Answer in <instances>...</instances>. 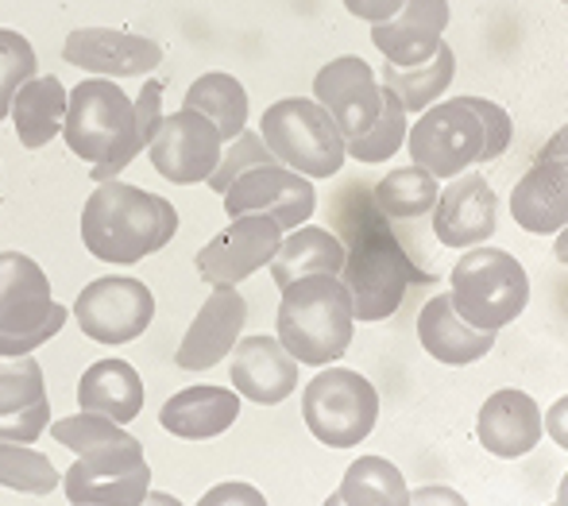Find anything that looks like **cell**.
<instances>
[{
	"label": "cell",
	"instance_id": "6da1fadb",
	"mask_svg": "<svg viewBox=\"0 0 568 506\" xmlns=\"http://www.w3.org/2000/svg\"><path fill=\"white\" fill-rule=\"evenodd\" d=\"M179 232V209L132 182H101L82 205V244L93 260L132 267L163 252Z\"/></svg>",
	"mask_w": 568,
	"mask_h": 506
},
{
	"label": "cell",
	"instance_id": "7a4b0ae2",
	"mask_svg": "<svg viewBox=\"0 0 568 506\" xmlns=\"http://www.w3.org/2000/svg\"><path fill=\"white\" fill-rule=\"evenodd\" d=\"M62 140L82 163H90L93 182L116 179L143 151L135 101L113 78H85L70 90Z\"/></svg>",
	"mask_w": 568,
	"mask_h": 506
},
{
	"label": "cell",
	"instance_id": "3957f363",
	"mask_svg": "<svg viewBox=\"0 0 568 506\" xmlns=\"http://www.w3.org/2000/svg\"><path fill=\"white\" fill-rule=\"evenodd\" d=\"M275 336L298 364L325 367L344 360L356 336L352 294L341 275H306L278 291Z\"/></svg>",
	"mask_w": 568,
	"mask_h": 506
},
{
	"label": "cell",
	"instance_id": "277c9868",
	"mask_svg": "<svg viewBox=\"0 0 568 506\" xmlns=\"http://www.w3.org/2000/svg\"><path fill=\"white\" fill-rule=\"evenodd\" d=\"M449 298L468 325L499 333L518 321L530 305V275L510 252L491 244L464 247L449 275Z\"/></svg>",
	"mask_w": 568,
	"mask_h": 506
},
{
	"label": "cell",
	"instance_id": "5b68a950",
	"mask_svg": "<svg viewBox=\"0 0 568 506\" xmlns=\"http://www.w3.org/2000/svg\"><path fill=\"white\" fill-rule=\"evenodd\" d=\"M344 255L341 283L352 294V313L356 321H387L398 313V305L410 294V286L418 283V267L406 260L403 244L390 236L387 224L372 221L356 232V240Z\"/></svg>",
	"mask_w": 568,
	"mask_h": 506
},
{
	"label": "cell",
	"instance_id": "8992f818",
	"mask_svg": "<svg viewBox=\"0 0 568 506\" xmlns=\"http://www.w3.org/2000/svg\"><path fill=\"white\" fill-rule=\"evenodd\" d=\"M260 135L278 163L314 182L341 174L344 159H348L341 128L333 124V117L314 98L275 101L263 112Z\"/></svg>",
	"mask_w": 568,
	"mask_h": 506
},
{
	"label": "cell",
	"instance_id": "52a82bcc",
	"mask_svg": "<svg viewBox=\"0 0 568 506\" xmlns=\"http://www.w3.org/2000/svg\"><path fill=\"white\" fill-rule=\"evenodd\" d=\"M302 422L325 448H356L379 422V391L352 367H329L302 391Z\"/></svg>",
	"mask_w": 568,
	"mask_h": 506
},
{
	"label": "cell",
	"instance_id": "ba28073f",
	"mask_svg": "<svg viewBox=\"0 0 568 506\" xmlns=\"http://www.w3.org/2000/svg\"><path fill=\"white\" fill-rule=\"evenodd\" d=\"M484 143H487L484 120L476 117L468 98L429 104L426 112H418V120L406 132L410 159L442 182L484 163Z\"/></svg>",
	"mask_w": 568,
	"mask_h": 506
},
{
	"label": "cell",
	"instance_id": "9c48e42d",
	"mask_svg": "<svg viewBox=\"0 0 568 506\" xmlns=\"http://www.w3.org/2000/svg\"><path fill=\"white\" fill-rule=\"evenodd\" d=\"M74 321L98 344H132L155 321V294L132 275H105L82 286L74 302Z\"/></svg>",
	"mask_w": 568,
	"mask_h": 506
},
{
	"label": "cell",
	"instance_id": "30bf717a",
	"mask_svg": "<svg viewBox=\"0 0 568 506\" xmlns=\"http://www.w3.org/2000/svg\"><path fill=\"white\" fill-rule=\"evenodd\" d=\"M221 151H225V143H221L213 120L197 109H186V104L163 117L155 140L148 143V159L155 174H163L174 186H197V182L205 186V179L217 171Z\"/></svg>",
	"mask_w": 568,
	"mask_h": 506
},
{
	"label": "cell",
	"instance_id": "8fae6325",
	"mask_svg": "<svg viewBox=\"0 0 568 506\" xmlns=\"http://www.w3.org/2000/svg\"><path fill=\"white\" fill-rule=\"evenodd\" d=\"M221 198H225L229 216L267 213L271 221H278L283 232L306 224L317 209L314 179L291 171V166H283L278 159L275 163H260V166H252V171H244Z\"/></svg>",
	"mask_w": 568,
	"mask_h": 506
},
{
	"label": "cell",
	"instance_id": "7c38bea8",
	"mask_svg": "<svg viewBox=\"0 0 568 506\" xmlns=\"http://www.w3.org/2000/svg\"><path fill=\"white\" fill-rule=\"evenodd\" d=\"M278 244H283V229L267 213L232 216L229 229L217 232L197 252V275L210 286H240L244 279H252L255 271H263L275 260Z\"/></svg>",
	"mask_w": 568,
	"mask_h": 506
},
{
	"label": "cell",
	"instance_id": "4fadbf2b",
	"mask_svg": "<svg viewBox=\"0 0 568 506\" xmlns=\"http://www.w3.org/2000/svg\"><path fill=\"white\" fill-rule=\"evenodd\" d=\"M314 101L329 112L344 140H356L379 120L383 82L359 54H341L314 74Z\"/></svg>",
	"mask_w": 568,
	"mask_h": 506
},
{
	"label": "cell",
	"instance_id": "5bb4252c",
	"mask_svg": "<svg viewBox=\"0 0 568 506\" xmlns=\"http://www.w3.org/2000/svg\"><path fill=\"white\" fill-rule=\"evenodd\" d=\"M62 59L90 78H143L163 62V47L120 28H74L62 43Z\"/></svg>",
	"mask_w": 568,
	"mask_h": 506
},
{
	"label": "cell",
	"instance_id": "9a60e30c",
	"mask_svg": "<svg viewBox=\"0 0 568 506\" xmlns=\"http://www.w3.org/2000/svg\"><path fill=\"white\" fill-rule=\"evenodd\" d=\"M499 229V194L479 171H464L449 179L434 205V236L445 247L487 244Z\"/></svg>",
	"mask_w": 568,
	"mask_h": 506
},
{
	"label": "cell",
	"instance_id": "2e32d148",
	"mask_svg": "<svg viewBox=\"0 0 568 506\" xmlns=\"http://www.w3.org/2000/svg\"><path fill=\"white\" fill-rule=\"evenodd\" d=\"M247 302L240 298L236 286H210V298L202 302L197 317L190 321L186 336H182L179 352H174V367L182 372H210L221 360L232 356L236 341L244 336Z\"/></svg>",
	"mask_w": 568,
	"mask_h": 506
},
{
	"label": "cell",
	"instance_id": "e0dca14e",
	"mask_svg": "<svg viewBox=\"0 0 568 506\" xmlns=\"http://www.w3.org/2000/svg\"><path fill=\"white\" fill-rule=\"evenodd\" d=\"M298 360L283 348V341L271 333L240 336L232 348V387L240 398L255 406H278L298 387Z\"/></svg>",
	"mask_w": 568,
	"mask_h": 506
},
{
	"label": "cell",
	"instance_id": "ac0fdd59",
	"mask_svg": "<svg viewBox=\"0 0 568 506\" xmlns=\"http://www.w3.org/2000/svg\"><path fill=\"white\" fill-rule=\"evenodd\" d=\"M449 16V0H406L390 20L372 23V43L390 67H422L445 43Z\"/></svg>",
	"mask_w": 568,
	"mask_h": 506
},
{
	"label": "cell",
	"instance_id": "d6986e66",
	"mask_svg": "<svg viewBox=\"0 0 568 506\" xmlns=\"http://www.w3.org/2000/svg\"><path fill=\"white\" fill-rule=\"evenodd\" d=\"M54 441L62 448L78 456L85 468H98V472H128L135 464H143V445L124 429L120 422L105 414H70V417H59V422L47 425Z\"/></svg>",
	"mask_w": 568,
	"mask_h": 506
},
{
	"label": "cell",
	"instance_id": "ffe728a7",
	"mask_svg": "<svg viewBox=\"0 0 568 506\" xmlns=\"http://www.w3.org/2000/svg\"><path fill=\"white\" fill-rule=\"evenodd\" d=\"M476 437L484 445V453H491L495 461H518V456L534 453L538 441L546 437L541 425V409L526 391H495L476 417Z\"/></svg>",
	"mask_w": 568,
	"mask_h": 506
},
{
	"label": "cell",
	"instance_id": "44dd1931",
	"mask_svg": "<svg viewBox=\"0 0 568 506\" xmlns=\"http://www.w3.org/2000/svg\"><path fill=\"white\" fill-rule=\"evenodd\" d=\"M510 216L530 236H557L568 229V159H534L510 190Z\"/></svg>",
	"mask_w": 568,
	"mask_h": 506
},
{
	"label": "cell",
	"instance_id": "7402d4cb",
	"mask_svg": "<svg viewBox=\"0 0 568 506\" xmlns=\"http://www.w3.org/2000/svg\"><path fill=\"white\" fill-rule=\"evenodd\" d=\"M495 336L487 328H476L456 313L449 294H434L418 313V341L437 364L445 367H468L484 360L495 348Z\"/></svg>",
	"mask_w": 568,
	"mask_h": 506
},
{
	"label": "cell",
	"instance_id": "603a6c76",
	"mask_svg": "<svg viewBox=\"0 0 568 506\" xmlns=\"http://www.w3.org/2000/svg\"><path fill=\"white\" fill-rule=\"evenodd\" d=\"M51 279L31 255L0 252V333H28L51 313Z\"/></svg>",
	"mask_w": 568,
	"mask_h": 506
},
{
	"label": "cell",
	"instance_id": "cb8c5ba5",
	"mask_svg": "<svg viewBox=\"0 0 568 506\" xmlns=\"http://www.w3.org/2000/svg\"><path fill=\"white\" fill-rule=\"evenodd\" d=\"M240 403H244V398L236 395V387H205L202 383V387H186L166 398L159 422H163V429L171 433V437L213 441L236 425Z\"/></svg>",
	"mask_w": 568,
	"mask_h": 506
},
{
	"label": "cell",
	"instance_id": "d4e9b609",
	"mask_svg": "<svg viewBox=\"0 0 568 506\" xmlns=\"http://www.w3.org/2000/svg\"><path fill=\"white\" fill-rule=\"evenodd\" d=\"M78 406L128 425L143 409V380L128 360H98L78 380Z\"/></svg>",
	"mask_w": 568,
	"mask_h": 506
},
{
	"label": "cell",
	"instance_id": "484cf974",
	"mask_svg": "<svg viewBox=\"0 0 568 506\" xmlns=\"http://www.w3.org/2000/svg\"><path fill=\"white\" fill-rule=\"evenodd\" d=\"M344 255H348V247H344L329 229L298 224V229L283 232V244H278L275 260L267 263V271L278 291H283L286 283L306 279V275H341Z\"/></svg>",
	"mask_w": 568,
	"mask_h": 506
},
{
	"label": "cell",
	"instance_id": "4316f807",
	"mask_svg": "<svg viewBox=\"0 0 568 506\" xmlns=\"http://www.w3.org/2000/svg\"><path fill=\"white\" fill-rule=\"evenodd\" d=\"M67 101L70 90L51 74H36L16 90L8 120L16 124V135L28 151H39L62 132V120H67Z\"/></svg>",
	"mask_w": 568,
	"mask_h": 506
},
{
	"label": "cell",
	"instance_id": "83f0119b",
	"mask_svg": "<svg viewBox=\"0 0 568 506\" xmlns=\"http://www.w3.org/2000/svg\"><path fill=\"white\" fill-rule=\"evenodd\" d=\"M151 492V468L148 461L128 472H98L74 461L62 476V499L74 506H135L148 503Z\"/></svg>",
	"mask_w": 568,
	"mask_h": 506
},
{
	"label": "cell",
	"instance_id": "f1b7e54d",
	"mask_svg": "<svg viewBox=\"0 0 568 506\" xmlns=\"http://www.w3.org/2000/svg\"><path fill=\"white\" fill-rule=\"evenodd\" d=\"M406 479L387 456H359L348 464L329 506H398L406 503Z\"/></svg>",
	"mask_w": 568,
	"mask_h": 506
},
{
	"label": "cell",
	"instance_id": "f546056e",
	"mask_svg": "<svg viewBox=\"0 0 568 506\" xmlns=\"http://www.w3.org/2000/svg\"><path fill=\"white\" fill-rule=\"evenodd\" d=\"M186 109H197L202 117L213 120L221 143L236 140L247 128V112H252V101H247V90L236 82L232 74H221V70H210L202 74L194 85L186 90Z\"/></svg>",
	"mask_w": 568,
	"mask_h": 506
},
{
	"label": "cell",
	"instance_id": "4dcf8cb0",
	"mask_svg": "<svg viewBox=\"0 0 568 506\" xmlns=\"http://www.w3.org/2000/svg\"><path fill=\"white\" fill-rule=\"evenodd\" d=\"M453 74H456V54L449 43H442L434 59L422 62V67H390L387 62L379 82L403 101L406 112H426L453 85Z\"/></svg>",
	"mask_w": 568,
	"mask_h": 506
},
{
	"label": "cell",
	"instance_id": "1f68e13d",
	"mask_svg": "<svg viewBox=\"0 0 568 506\" xmlns=\"http://www.w3.org/2000/svg\"><path fill=\"white\" fill-rule=\"evenodd\" d=\"M437 194H442V179L426 171V166H398L390 171L383 182H375V209L390 221H418V216H429L437 205Z\"/></svg>",
	"mask_w": 568,
	"mask_h": 506
},
{
	"label": "cell",
	"instance_id": "d6a6232c",
	"mask_svg": "<svg viewBox=\"0 0 568 506\" xmlns=\"http://www.w3.org/2000/svg\"><path fill=\"white\" fill-rule=\"evenodd\" d=\"M0 487L20 495H51L62 487V472L39 448L23 441H0Z\"/></svg>",
	"mask_w": 568,
	"mask_h": 506
},
{
	"label": "cell",
	"instance_id": "836d02e7",
	"mask_svg": "<svg viewBox=\"0 0 568 506\" xmlns=\"http://www.w3.org/2000/svg\"><path fill=\"white\" fill-rule=\"evenodd\" d=\"M406 132H410V124H406L403 101H398L395 93L383 85V112H379V120H375L367 132H359L356 140H344V151H348V159H356V163H364V166L387 163L395 151H403Z\"/></svg>",
	"mask_w": 568,
	"mask_h": 506
},
{
	"label": "cell",
	"instance_id": "e575fe53",
	"mask_svg": "<svg viewBox=\"0 0 568 506\" xmlns=\"http://www.w3.org/2000/svg\"><path fill=\"white\" fill-rule=\"evenodd\" d=\"M47 398L43 364L31 356H0V414H12Z\"/></svg>",
	"mask_w": 568,
	"mask_h": 506
},
{
	"label": "cell",
	"instance_id": "d590c367",
	"mask_svg": "<svg viewBox=\"0 0 568 506\" xmlns=\"http://www.w3.org/2000/svg\"><path fill=\"white\" fill-rule=\"evenodd\" d=\"M36 70H39V54L31 47V39L12 28H0V120H8L16 90L28 78H36Z\"/></svg>",
	"mask_w": 568,
	"mask_h": 506
},
{
	"label": "cell",
	"instance_id": "8d00e7d4",
	"mask_svg": "<svg viewBox=\"0 0 568 506\" xmlns=\"http://www.w3.org/2000/svg\"><path fill=\"white\" fill-rule=\"evenodd\" d=\"M260 163H275V155H271V148L263 143L260 132H247V128H244V132H240L236 140L225 143L217 171H213L210 179H205V186H210L213 194H225V190L240 179V174L252 171V166H260Z\"/></svg>",
	"mask_w": 568,
	"mask_h": 506
},
{
	"label": "cell",
	"instance_id": "74e56055",
	"mask_svg": "<svg viewBox=\"0 0 568 506\" xmlns=\"http://www.w3.org/2000/svg\"><path fill=\"white\" fill-rule=\"evenodd\" d=\"M468 104L476 109V117L484 120V163H495L499 155H507L510 140H515V124H510V112L503 104L487 101V98H468Z\"/></svg>",
	"mask_w": 568,
	"mask_h": 506
},
{
	"label": "cell",
	"instance_id": "f35d334b",
	"mask_svg": "<svg viewBox=\"0 0 568 506\" xmlns=\"http://www.w3.org/2000/svg\"><path fill=\"white\" fill-rule=\"evenodd\" d=\"M67 317H70L67 305L54 302V305H51V313H47L43 325L28 328V333H0V356H31V352L43 348L47 341H54V336L62 333Z\"/></svg>",
	"mask_w": 568,
	"mask_h": 506
},
{
	"label": "cell",
	"instance_id": "ab89813d",
	"mask_svg": "<svg viewBox=\"0 0 568 506\" xmlns=\"http://www.w3.org/2000/svg\"><path fill=\"white\" fill-rule=\"evenodd\" d=\"M51 425V403L39 398V403L12 409V414H0V441H23V445H36L39 437Z\"/></svg>",
	"mask_w": 568,
	"mask_h": 506
},
{
	"label": "cell",
	"instance_id": "60d3db41",
	"mask_svg": "<svg viewBox=\"0 0 568 506\" xmlns=\"http://www.w3.org/2000/svg\"><path fill=\"white\" fill-rule=\"evenodd\" d=\"M163 117H166V112H163V85H159V82H143L140 98H135V120H140L143 151H148V143L155 140Z\"/></svg>",
	"mask_w": 568,
	"mask_h": 506
},
{
	"label": "cell",
	"instance_id": "b9f144b4",
	"mask_svg": "<svg viewBox=\"0 0 568 506\" xmlns=\"http://www.w3.org/2000/svg\"><path fill=\"white\" fill-rule=\"evenodd\" d=\"M221 503L263 506L267 499H263V492H260V487H252V484H217V487H210V492L202 495V506H221Z\"/></svg>",
	"mask_w": 568,
	"mask_h": 506
},
{
	"label": "cell",
	"instance_id": "7bdbcfd3",
	"mask_svg": "<svg viewBox=\"0 0 568 506\" xmlns=\"http://www.w3.org/2000/svg\"><path fill=\"white\" fill-rule=\"evenodd\" d=\"M406 0H344V8H348L356 20H364V23H383V20H390V16L403 8Z\"/></svg>",
	"mask_w": 568,
	"mask_h": 506
},
{
	"label": "cell",
	"instance_id": "ee69618b",
	"mask_svg": "<svg viewBox=\"0 0 568 506\" xmlns=\"http://www.w3.org/2000/svg\"><path fill=\"white\" fill-rule=\"evenodd\" d=\"M541 425H546V433L554 437V445L568 453V395L557 398V403L541 414Z\"/></svg>",
	"mask_w": 568,
	"mask_h": 506
},
{
	"label": "cell",
	"instance_id": "f6af8a7d",
	"mask_svg": "<svg viewBox=\"0 0 568 506\" xmlns=\"http://www.w3.org/2000/svg\"><path fill=\"white\" fill-rule=\"evenodd\" d=\"M538 159H568V124L549 135L546 148L538 151Z\"/></svg>",
	"mask_w": 568,
	"mask_h": 506
},
{
	"label": "cell",
	"instance_id": "bcb514c9",
	"mask_svg": "<svg viewBox=\"0 0 568 506\" xmlns=\"http://www.w3.org/2000/svg\"><path fill=\"white\" fill-rule=\"evenodd\" d=\"M464 503L460 495H453L449 487H422L418 495H406V503Z\"/></svg>",
	"mask_w": 568,
	"mask_h": 506
},
{
	"label": "cell",
	"instance_id": "7dc6e473",
	"mask_svg": "<svg viewBox=\"0 0 568 506\" xmlns=\"http://www.w3.org/2000/svg\"><path fill=\"white\" fill-rule=\"evenodd\" d=\"M554 255H557V263H565V267H568V229H561V232H557Z\"/></svg>",
	"mask_w": 568,
	"mask_h": 506
},
{
	"label": "cell",
	"instance_id": "c3c4849f",
	"mask_svg": "<svg viewBox=\"0 0 568 506\" xmlns=\"http://www.w3.org/2000/svg\"><path fill=\"white\" fill-rule=\"evenodd\" d=\"M557 503H561V506H568V472H565L561 487H557Z\"/></svg>",
	"mask_w": 568,
	"mask_h": 506
},
{
	"label": "cell",
	"instance_id": "681fc988",
	"mask_svg": "<svg viewBox=\"0 0 568 506\" xmlns=\"http://www.w3.org/2000/svg\"><path fill=\"white\" fill-rule=\"evenodd\" d=\"M561 4H568V0H561Z\"/></svg>",
	"mask_w": 568,
	"mask_h": 506
}]
</instances>
